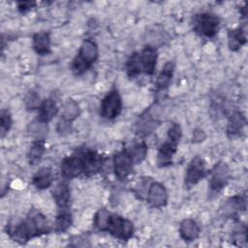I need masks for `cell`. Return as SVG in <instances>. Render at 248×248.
Here are the masks:
<instances>
[{
  "label": "cell",
  "instance_id": "6da1fadb",
  "mask_svg": "<svg viewBox=\"0 0 248 248\" xmlns=\"http://www.w3.org/2000/svg\"><path fill=\"white\" fill-rule=\"evenodd\" d=\"M51 227L46 217L38 210H32L16 225H7V233L16 242L25 243L34 237L49 233Z\"/></svg>",
  "mask_w": 248,
  "mask_h": 248
},
{
  "label": "cell",
  "instance_id": "7a4b0ae2",
  "mask_svg": "<svg viewBox=\"0 0 248 248\" xmlns=\"http://www.w3.org/2000/svg\"><path fill=\"white\" fill-rule=\"evenodd\" d=\"M94 226L100 232L109 233L115 238L123 241L129 240L134 234L133 223L115 213H111L105 208H100L94 216Z\"/></svg>",
  "mask_w": 248,
  "mask_h": 248
},
{
  "label": "cell",
  "instance_id": "3957f363",
  "mask_svg": "<svg viewBox=\"0 0 248 248\" xmlns=\"http://www.w3.org/2000/svg\"><path fill=\"white\" fill-rule=\"evenodd\" d=\"M157 56V49L151 46H144L140 52H134L126 63L128 76L134 78L141 73L153 75L156 68Z\"/></svg>",
  "mask_w": 248,
  "mask_h": 248
},
{
  "label": "cell",
  "instance_id": "277c9868",
  "mask_svg": "<svg viewBox=\"0 0 248 248\" xmlns=\"http://www.w3.org/2000/svg\"><path fill=\"white\" fill-rule=\"evenodd\" d=\"M98 46L93 40L82 42L77 56L72 60L71 70L76 76H80L89 70L98 59Z\"/></svg>",
  "mask_w": 248,
  "mask_h": 248
},
{
  "label": "cell",
  "instance_id": "5b68a950",
  "mask_svg": "<svg viewBox=\"0 0 248 248\" xmlns=\"http://www.w3.org/2000/svg\"><path fill=\"white\" fill-rule=\"evenodd\" d=\"M194 31L205 38L216 36L220 26L219 17L210 13H202L194 16Z\"/></svg>",
  "mask_w": 248,
  "mask_h": 248
},
{
  "label": "cell",
  "instance_id": "8992f818",
  "mask_svg": "<svg viewBox=\"0 0 248 248\" xmlns=\"http://www.w3.org/2000/svg\"><path fill=\"white\" fill-rule=\"evenodd\" d=\"M122 110V99L117 89L109 90L101 101L100 114L103 118L111 120L117 117Z\"/></svg>",
  "mask_w": 248,
  "mask_h": 248
},
{
  "label": "cell",
  "instance_id": "52a82bcc",
  "mask_svg": "<svg viewBox=\"0 0 248 248\" xmlns=\"http://www.w3.org/2000/svg\"><path fill=\"white\" fill-rule=\"evenodd\" d=\"M78 150L83 163V175L91 176L103 170L107 158L89 148H80Z\"/></svg>",
  "mask_w": 248,
  "mask_h": 248
},
{
  "label": "cell",
  "instance_id": "ba28073f",
  "mask_svg": "<svg viewBox=\"0 0 248 248\" xmlns=\"http://www.w3.org/2000/svg\"><path fill=\"white\" fill-rule=\"evenodd\" d=\"M60 170L61 175L66 179H72L83 174V163L79 150L62 160Z\"/></svg>",
  "mask_w": 248,
  "mask_h": 248
},
{
  "label": "cell",
  "instance_id": "9c48e42d",
  "mask_svg": "<svg viewBox=\"0 0 248 248\" xmlns=\"http://www.w3.org/2000/svg\"><path fill=\"white\" fill-rule=\"evenodd\" d=\"M231 178V171L229 166L224 162L217 163L210 171L209 177V188L211 192L218 193L220 192Z\"/></svg>",
  "mask_w": 248,
  "mask_h": 248
},
{
  "label": "cell",
  "instance_id": "30bf717a",
  "mask_svg": "<svg viewBox=\"0 0 248 248\" xmlns=\"http://www.w3.org/2000/svg\"><path fill=\"white\" fill-rule=\"evenodd\" d=\"M112 161L115 176L119 180H125L131 174L134 166L132 158L126 147L117 151L113 155Z\"/></svg>",
  "mask_w": 248,
  "mask_h": 248
},
{
  "label": "cell",
  "instance_id": "8fae6325",
  "mask_svg": "<svg viewBox=\"0 0 248 248\" xmlns=\"http://www.w3.org/2000/svg\"><path fill=\"white\" fill-rule=\"evenodd\" d=\"M206 175L205 163L202 158L196 156L189 163L186 174H185V185L187 187H193L198 184Z\"/></svg>",
  "mask_w": 248,
  "mask_h": 248
},
{
  "label": "cell",
  "instance_id": "7c38bea8",
  "mask_svg": "<svg viewBox=\"0 0 248 248\" xmlns=\"http://www.w3.org/2000/svg\"><path fill=\"white\" fill-rule=\"evenodd\" d=\"M168 198L169 196L165 186L160 182L151 181L145 197L150 206L155 208L163 207L168 203Z\"/></svg>",
  "mask_w": 248,
  "mask_h": 248
},
{
  "label": "cell",
  "instance_id": "4fadbf2b",
  "mask_svg": "<svg viewBox=\"0 0 248 248\" xmlns=\"http://www.w3.org/2000/svg\"><path fill=\"white\" fill-rule=\"evenodd\" d=\"M160 121L151 112V108L140 115L136 123V134L140 137H146L156 130Z\"/></svg>",
  "mask_w": 248,
  "mask_h": 248
},
{
  "label": "cell",
  "instance_id": "5bb4252c",
  "mask_svg": "<svg viewBox=\"0 0 248 248\" xmlns=\"http://www.w3.org/2000/svg\"><path fill=\"white\" fill-rule=\"evenodd\" d=\"M53 200L58 206L60 210H68L69 205H70V200H71V194H70V188L69 185L61 181L57 183L52 191H51Z\"/></svg>",
  "mask_w": 248,
  "mask_h": 248
},
{
  "label": "cell",
  "instance_id": "9a60e30c",
  "mask_svg": "<svg viewBox=\"0 0 248 248\" xmlns=\"http://www.w3.org/2000/svg\"><path fill=\"white\" fill-rule=\"evenodd\" d=\"M177 144L178 143L169 140L164 143H162V145L158 150L157 159H156V162L159 168H165L171 165L173 155L177 149Z\"/></svg>",
  "mask_w": 248,
  "mask_h": 248
},
{
  "label": "cell",
  "instance_id": "2e32d148",
  "mask_svg": "<svg viewBox=\"0 0 248 248\" xmlns=\"http://www.w3.org/2000/svg\"><path fill=\"white\" fill-rule=\"evenodd\" d=\"M201 232L200 225L191 218H186L179 225V234L184 241L191 242L196 240Z\"/></svg>",
  "mask_w": 248,
  "mask_h": 248
},
{
  "label": "cell",
  "instance_id": "e0dca14e",
  "mask_svg": "<svg viewBox=\"0 0 248 248\" xmlns=\"http://www.w3.org/2000/svg\"><path fill=\"white\" fill-rule=\"evenodd\" d=\"M38 109L39 113L37 121L43 124H47L58 113L59 110L56 102L52 98H47L42 101Z\"/></svg>",
  "mask_w": 248,
  "mask_h": 248
},
{
  "label": "cell",
  "instance_id": "ac0fdd59",
  "mask_svg": "<svg viewBox=\"0 0 248 248\" xmlns=\"http://www.w3.org/2000/svg\"><path fill=\"white\" fill-rule=\"evenodd\" d=\"M245 124H246V119L244 114L238 110L233 111L229 117L228 126H227V135L232 139L239 137Z\"/></svg>",
  "mask_w": 248,
  "mask_h": 248
},
{
  "label": "cell",
  "instance_id": "d6986e66",
  "mask_svg": "<svg viewBox=\"0 0 248 248\" xmlns=\"http://www.w3.org/2000/svg\"><path fill=\"white\" fill-rule=\"evenodd\" d=\"M247 42V31L246 24L244 23L242 26L229 30L228 32V45L231 50L236 51Z\"/></svg>",
  "mask_w": 248,
  "mask_h": 248
},
{
  "label": "cell",
  "instance_id": "ffe728a7",
  "mask_svg": "<svg viewBox=\"0 0 248 248\" xmlns=\"http://www.w3.org/2000/svg\"><path fill=\"white\" fill-rule=\"evenodd\" d=\"M53 179H54V176H53L52 170L47 167H44V168H41L34 174L32 183L37 189L44 190L48 188L52 184Z\"/></svg>",
  "mask_w": 248,
  "mask_h": 248
},
{
  "label": "cell",
  "instance_id": "44dd1931",
  "mask_svg": "<svg viewBox=\"0 0 248 248\" xmlns=\"http://www.w3.org/2000/svg\"><path fill=\"white\" fill-rule=\"evenodd\" d=\"M174 68L175 64L173 61H168L164 65L155 82V87L157 90H164L170 85L173 76Z\"/></svg>",
  "mask_w": 248,
  "mask_h": 248
},
{
  "label": "cell",
  "instance_id": "7402d4cb",
  "mask_svg": "<svg viewBox=\"0 0 248 248\" xmlns=\"http://www.w3.org/2000/svg\"><path fill=\"white\" fill-rule=\"evenodd\" d=\"M33 48L39 55L50 52V37L48 32H39L33 36Z\"/></svg>",
  "mask_w": 248,
  "mask_h": 248
},
{
  "label": "cell",
  "instance_id": "603a6c76",
  "mask_svg": "<svg viewBox=\"0 0 248 248\" xmlns=\"http://www.w3.org/2000/svg\"><path fill=\"white\" fill-rule=\"evenodd\" d=\"M126 149L128 150L134 165L140 164L147 154V145L143 140L134 142L129 147H126Z\"/></svg>",
  "mask_w": 248,
  "mask_h": 248
},
{
  "label": "cell",
  "instance_id": "cb8c5ba5",
  "mask_svg": "<svg viewBox=\"0 0 248 248\" xmlns=\"http://www.w3.org/2000/svg\"><path fill=\"white\" fill-rule=\"evenodd\" d=\"M79 114V108L76 101L69 99L65 102L61 113V120L71 124L73 120H75Z\"/></svg>",
  "mask_w": 248,
  "mask_h": 248
},
{
  "label": "cell",
  "instance_id": "d4e9b609",
  "mask_svg": "<svg viewBox=\"0 0 248 248\" xmlns=\"http://www.w3.org/2000/svg\"><path fill=\"white\" fill-rule=\"evenodd\" d=\"M45 150H46V146H45L44 139H37L35 141H33L28 152L29 164L30 165L37 164L41 160Z\"/></svg>",
  "mask_w": 248,
  "mask_h": 248
},
{
  "label": "cell",
  "instance_id": "484cf974",
  "mask_svg": "<svg viewBox=\"0 0 248 248\" xmlns=\"http://www.w3.org/2000/svg\"><path fill=\"white\" fill-rule=\"evenodd\" d=\"M73 219L72 214L69 210H60L54 222V231L56 232H66L72 225Z\"/></svg>",
  "mask_w": 248,
  "mask_h": 248
},
{
  "label": "cell",
  "instance_id": "4316f807",
  "mask_svg": "<svg viewBox=\"0 0 248 248\" xmlns=\"http://www.w3.org/2000/svg\"><path fill=\"white\" fill-rule=\"evenodd\" d=\"M12 116L10 112L6 109H3L1 111V116H0V129H1V137L4 138L5 135L8 134V132L11 129L12 126Z\"/></svg>",
  "mask_w": 248,
  "mask_h": 248
},
{
  "label": "cell",
  "instance_id": "83f0119b",
  "mask_svg": "<svg viewBox=\"0 0 248 248\" xmlns=\"http://www.w3.org/2000/svg\"><path fill=\"white\" fill-rule=\"evenodd\" d=\"M150 183H151L150 177H142V179L137 184L136 188L134 189L135 194H137L140 200H143L146 197V193Z\"/></svg>",
  "mask_w": 248,
  "mask_h": 248
},
{
  "label": "cell",
  "instance_id": "f1b7e54d",
  "mask_svg": "<svg viewBox=\"0 0 248 248\" xmlns=\"http://www.w3.org/2000/svg\"><path fill=\"white\" fill-rule=\"evenodd\" d=\"M41 103H42V101H40V97L34 91H30L25 98V104H26V108L28 109L39 108Z\"/></svg>",
  "mask_w": 248,
  "mask_h": 248
},
{
  "label": "cell",
  "instance_id": "f546056e",
  "mask_svg": "<svg viewBox=\"0 0 248 248\" xmlns=\"http://www.w3.org/2000/svg\"><path fill=\"white\" fill-rule=\"evenodd\" d=\"M182 137V131L177 123H172L168 130V140L178 143Z\"/></svg>",
  "mask_w": 248,
  "mask_h": 248
},
{
  "label": "cell",
  "instance_id": "4dcf8cb0",
  "mask_svg": "<svg viewBox=\"0 0 248 248\" xmlns=\"http://www.w3.org/2000/svg\"><path fill=\"white\" fill-rule=\"evenodd\" d=\"M232 240L234 241V243L238 246H242V242H244V244H246L247 242V230L246 227H242L240 226L239 229H237L233 234H232Z\"/></svg>",
  "mask_w": 248,
  "mask_h": 248
},
{
  "label": "cell",
  "instance_id": "1f68e13d",
  "mask_svg": "<svg viewBox=\"0 0 248 248\" xmlns=\"http://www.w3.org/2000/svg\"><path fill=\"white\" fill-rule=\"evenodd\" d=\"M35 2H31V1H20L17 2V9L20 13H26L29 10H31L34 6H35Z\"/></svg>",
  "mask_w": 248,
  "mask_h": 248
},
{
  "label": "cell",
  "instance_id": "d6a6232c",
  "mask_svg": "<svg viewBox=\"0 0 248 248\" xmlns=\"http://www.w3.org/2000/svg\"><path fill=\"white\" fill-rule=\"evenodd\" d=\"M205 133L202 129H195L193 132V142H201L205 139Z\"/></svg>",
  "mask_w": 248,
  "mask_h": 248
}]
</instances>
